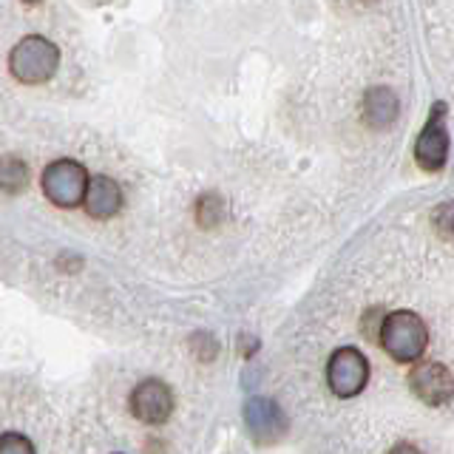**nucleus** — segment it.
<instances>
[{
	"label": "nucleus",
	"instance_id": "nucleus-6",
	"mask_svg": "<svg viewBox=\"0 0 454 454\" xmlns=\"http://www.w3.org/2000/svg\"><path fill=\"white\" fill-rule=\"evenodd\" d=\"M409 387L426 406H443L454 397V375L437 361H420L409 372Z\"/></svg>",
	"mask_w": 454,
	"mask_h": 454
},
{
	"label": "nucleus",
	"instance_id": "nucleus-3",
	"mask_svg": "<svg viewBox=\"0 0 454 454\" xmlns=\"http://www.w3.org/2000/svg\"><path fill=\"white\" fill-rule=\"evenodd\" d=\"M89 170H85L77 160H57L46 165L40 176L43 193L51 205L57 207H77L85 202V191H89Z\"/></svg>",
	"mask_w": 454,
	"mask_h": 454
},
{
	"label": "nucleus",
	"instance_id": "nucleus-5",
	"mask_svg": "<svg viewBox=\"0 0 454 454\" xmlns=\"http://www.w3.org/2000/svg\"><path fill=\"white\" fill-rule=\"evenodd\" d=\"M415 160L423 170H440L449 160V131H446V103H434L429 120L415 142Z\"/></svg>",
	"mask_w": 454,
	"mask_h": 454
},
{
	"label": "nucleus",
	"instance_id": "nucleus-13",
	"mask_svg": "<svg viewBox=\"0 0 454 454\" xmlns=\"http://www.w3.org/2000/svg\"><path fill=\"white\" fill-rule=\"evenodd\" d=\"M434 231L443 236L446 241H454V202H443L432 213Z\"/></svg>",
	"mask_w": 454,
	"mask_h": 454
},
{
	"label": "nucleus",
	"instance_id": "nucleus-17",
	"mask_svg": "<svg viewBox=\"0 0 454 454\" xmlns=\"http://www.w3.org/2000/svg\"><path fill=\"white\" fill-rule=\"evenodd\" d=\"M389 454H423V451L418 446H411V443H397V446H392Z\"/></svg>",
	"mask_w": 454,
	"mask_h": 454
},
{
	"label": "nucleus",
	"instance_id": "nucleus-8",
	"mask_svg": "<svg viewBox=\"0 0 454 454\" xmlns=\"http://www.w3.org/2000/svg\"><path fill=\"white\" fill-rule=\"evenodd\" d=\"M245 420L255 443H276L287 432V418L270 397H250L245 406Z\"/></svg>",
	"mask_w": 454,
	"mask_h": 454
},
{
	"label": "nucleus",
	"instance_id": "nucleus-4",
	"mask_svg": "<svg viewBox=\"0 0 454 454\" xmlns=\"http://www.w3.org/2000/svg\"><path fill=\"white\" fill-rule=\"evenodd\" d=\"M326 383L338 397H355L361 395L369 383V361L361 349L340 347L330 355L326 364Z\"/></svg>",
	"mask_w": 454,
	"mask_h": 454
},
{
	"label": "nucleus",
	"instance_id": "nucleus-2",
	"mask_svg": "<svg viewBox=\"0 0 454 454\" xmlns=\"http://www.w3.org/2000/svg\"><path fill=\"white\" fill-rule=\"evenodd\" d=\"M426 344H429V330L420 316H415L411 309H395L383 321L380 330V347L401 364H415Z\"/></svg>",
	"mask_w": 454,
	"mask_h": 454
},
{
	"label": "nucleus",
	"instance_id": "nucleus-9",
	"mask_svg": "<svg viewBox=\"0 0 454 454\" xmlns=\"http://www.w3.org/2000/svg\"><path fill=\"white\" fill-rule=\"evenodd\" d=\"M85 213H89L91 219H114L117 213L122 210V191L120 184L114 182L111 176H91L89 182V191H85Z\"/></svg>",
	"mask_w": 454,
	"mask_h": 454
},
{
	"label": "nucleus",
	"instance_id": "nucleus-12",
	"mask_svg": "<svg viewBox=\"0 0 454 454\" xmlns=\"http://www.w3.org/2000/svg\"><path fill=\"white\" fill-rule=\"evenodd\" d=\"M224 219V199L219 193H205L196 202V222L202 227H216Z\"/></svg>",
	"mask_w": 454,
	"mask_h": 454
},
{
	"label": "nucleus",
	"instance_id": "nucleus-14",
	"mask_svg": "<svg viewBox=\"0 0 454 454\" xmlns=\"http://www.w3.org/2000/svg\"><path fill=\"white\" fill-rule=\"evenodd\" d=\"M0 454H35V446L26 434L6 432V434H0Z\"/></svg>",
	"mask_w": 454,
	"mask_h": 454
},
{
	"label": "nucleus",
	"instance_id": "nucleus-10",
	"mask_svg": "<svg viewBox=\"0 0 454 454\" xmlns=\"http://www.w3.org/2000/svg\"><path fill=\"white\" fill-rule=\"evenodd\" d=\"M397 111H401V103H397L395 91L387 89V85H375V89L366 91V97H364V120H366L369 128H375V131L389 128L397 120Z\"/></svg>",
	"mask_w": 454,
	"mask_h": 454
},
{
	"label": "nucleus",
	"instance_id": "nucleus-11",
	"mask_svg": "<svg viewBox=\"0 0 454 454\" xmlns=\"http://www.w3.org/2000/svg\"><path fill=\"white\" fill-rule=\"evenodd\" d=\"M28 188V165L20 156L4 153L0 156V193L18 196Z\"/></svg>",
	"mask_w": 454,
	"mask_h": 454
},
{
	"label": "nucleus",
	"instance_id": "nucleus-15",
	"mask_svg": "<svg viewBox=\"0 0 454 454\" xmlns=\"http://www.w3.org/2000/svg\"><path fill=\"white\" fill-rule=\"evenodd\" d=\"M380 307H372V309H366V316L361 321V333L366 338H372V340H380V330H383V321H387V316H380Z\"/></svg>",
	"mask_w": 454,
	"mask_h": 454
},
{
	"label": "nucleus",
	"instance_id": "nucleus-16",
	"mask_svg": "<svg viewBox=\"0 0 454 454\" xmlns=\"http://www.w3.org/2000/svg\"><path fill=\"white\" fill-rule=\"evenodd\" d=\"M191 347H193V352H196V358L199 361H213L216 358V352H219V347H216V340H213V335H193L191 338Z\"/></svg>",
	"mask_w": 454,
	"mask_h": 454
},
{
	"label": "nucleus",
	"instance_id": "nucleus-1",
	"mask_svg": "<svg viewBox=\"0 0 454 454\" xmlns=\"http://www.w3.org/2000/svg\"><path fill=\"white\" fill-rule=\"evenodd\" d=\"M57 66H60V49L43 35H28L9 51V71L23 85L49 82L57 74Z\"/></svg>",
	"mask_w": 454,
	"mask_h": 454
},
{
	"label": "nucleus",
	"instance_id": "nucleus-7",
	"mask_svg": "<svg viewBox=\"0 0 454 454\" xmlns=\"http://www.w3.org/2000/svg\"><path fill=\"white\" fill-rule=\"evenodd\" d=\"M131 411L137 420L148 423V426L165 423L170 418V411H174V395H170L168 383L156 380V378L137 383L131 392Z\"/></svg>",
	"mask_w": 454,
	"mask_h": 454
}]
</instances>
